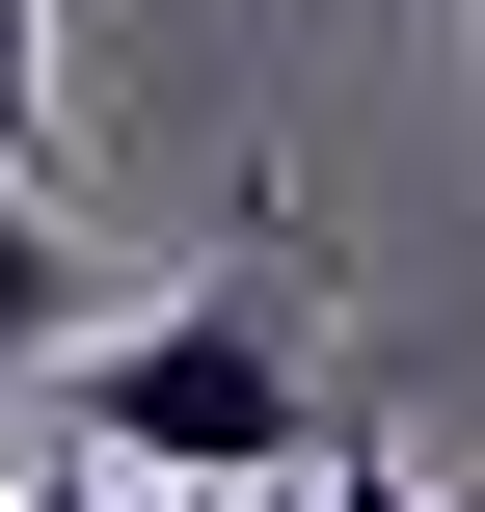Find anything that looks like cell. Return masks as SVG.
<instances>
[{
	"instance_id": "1",
	"label": "cell",
	"mask_w": 485,
	"mask_h": 512,
	"mask_svg": "<svg viewBox=\"0 0 485 512\" xmlns=\"http://www.w3.org/2000/svg\"><path fill=\"white\" fill-rule=\"evenodd\" d=\"M81 459H135V486H297L351 432H324V378H297L270 297H162V324L81 351Z\"/></svg>"
},
{
	"instance_id": "2",
	"label": "cell",
	"mask_w": 485,
	"mask_h": 512,
	"mask_svg": "<svg viewBox=\"0 0 485 512\" xmlns=\"http://www.w3.org/2000/svg\"><path fill=\"white\" fill-rule=\"evenodd\" d=\"M81 324H108V270H81V243L27 216V162H0V405H27V378H54Z\"/></svg>"
},
{
	"instance_id": "3",
	"label": "cell",
	"mask_w": 485,
	"mask_h": 512,
	"mask_svg": "<svg viewBox=\"0 0 485 512\" xmlns=\"http://www.w3.org/2000/svg\"><path fill=\"white\" fill-rule=\"evenodd\" d=\"M0 512H243V486H135V459H27Z\"/></svg>"
},
{
	"instance_id": "4",
	"label": "cell",
	"mask_w": 485,
	"mask_h": 512,
	"mask_svg": "<svg viewBox=\"0 0 485 512\" xmlns=\"http://www.w3.org/2000/svg\"><path fill=\"white\" fill-rule=\"evenodd\" d=\"M27 108H54V0H0V162H27Z\"/></svg>"
},
{
	"instance_id": "5",
	"label": "cell",
	"mask_w": 485,
	"mask_h": 512,
	"mask_svg": "<svg viewBox=\"0 0 485 512\" xmlns=\"http://www.w3.org/2000/svg\"><path fill=\"white\" fill-rule=\"evenodd\" d=\"M270 512H432V486H405V459H297Z\"/></svg>"
}]
</instances>
